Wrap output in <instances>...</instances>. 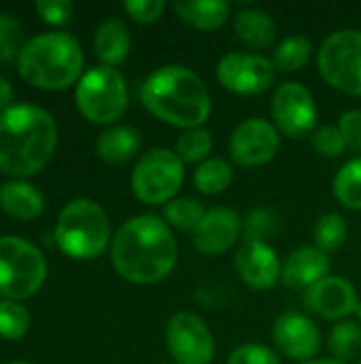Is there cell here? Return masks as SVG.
<instances>
[{"label": "cell", "mask_w": 361, "mask_h": 364, "mask_svg": "<svg viewBox=\"0 0 361 364\" xmlns=\"http://www.w3.org/2000/svg\"><path fill=\"white\" fill-rule=\"evenodd\" d=\"M230 4L223 0H181L174 2V13L177 17L194 28V30H202V32H211L221 28L228 17H230Z\"/></svg>", "instance_id": "21"}, {"label": "cell", "mask_w": 361, "mask_h": 364, "mask_svg": "<svg viewBox=\"0 0 361 364\" xmlns=\"http://www.w3.org/2000/svg\"><path fill=\"white\" fill-rule=\"evenodd\" d=\"M36 13L43 21H47L51 26H64L70 21V17L74 13V4L68 0H38Z\"/></svg>", "instance_id": "36"}, {"label": "cell", "mask_w": 361, "mask_h": 364, "mask_svg": "<svg viewBox=\"0 0 361 364\" xmlns=\"http://www.w3.org/2000/svg\"><path fill=\"white\" fill-rule=\"evenodd\" d=\"M206 215V209L200 200L196 198H174L168 205H164V218L166 224L170 228H179V230H196V226L202 222V218Z\"/></svg>", "instance_id": "27"}, {"label": "cell", "mask_w": 361, "mask_h": 364, "mask_svg": "<svg viewBox=\"0 0 361 364\" xmlns=\"http://www.w3.org/2000/svg\"><path fill=\"white\" fill-rule=\"evenodd\" d=\"M185 179V162L166 147L149 149L132 171V192L145 205H168Z\"/></svg>", "instance_id": "8"}, {"label": "cell", "mask_w": 361, "mask_h": 364, "mask_svg": "<svg viewBox=\"0 0 361 364\" xmlns=\"http://www.w3.org/2000/svg\"><path fill=\"white\" fill-rule=\"evenodd\" d=\"M317 68L334 90L361 96V30L332 32L319 47Z\"/></svg>", "instance_id": "9"}, {"label": "cell", "mask_w": 361, "mask_h": 364, "mask_svg": "<svg viewBox=\"0 0 361 364\" xmlns=\"http://www.w3.org/2000/svg\"><path fill=\"white\" fill-rule=\"evenodd\" d=\"M11 102H13V85L4 77H0V115L13 107Z\"/></svg>", "instance_id": "39"}, {"label": "cell", "mask_w": 361, "mask_h": 364, "mask_svg": "<svg viewBox=\"0 0 361 364\" xmlns=\"http://www.w3.org/2000/svg\"><path fill=\"white\" fill-rule=\"evenodd\" d=\"M349 228L347 220L340 213H323L315 224V247L323 254H332L343 247L347 241Z\"/></svg>", "instance_id": "28"}, {"label": "cell", "mask_w": 361, "mask_h": 364, "mask_svg": "<svg viewBox=\"0 0 361 364\" xmlns=\"http://www.w3.org/2000/svg\"><path fill=\"white\" fill-rule=\"evenodd\" d=\"M77 109L91 124H115L128 109V85L113 66H94L77 83Z\"/></svg>", "instance_id": "7"}, {"label": "cell", "mask_w": 361, "mask_h": 364, "mask_svg": "<svg viewBox=\"0 0 361 364\" xmlns=\"http://www.w3.org/2000/svg\"><path fill=\"white\" fill-rule=\"evenodd\" d=\"M140 149V132L132 126H111L96 141V154L109 164H123Z\"/></svg>", "instance_id": "23"}, {"label": "cell", "mask_w": 361, "mask_h": 364, "mask_svg": "<svg viewBox=\"0 0 361 364\" xmlns=\"http://www.w3.org/2000/svg\"><path fill=\"white\" fill-rule=\"evenodd\" d=\"M215 75L228 92L240 96H255L272 85L274 64L272 60L260 53L230 51L219 58Z\"/></svg>", "instance_id": "11"}, {"label": "cell", "mask_w": 361, "mask_h": 364, "mask_svg": "<svg viewBox=\"0 0 361 364\" xmlns=\"http://www.w3.org/2000/svg\"><path fill=\"white\" fill-rule=\"evenodd\" d=\"M23 45L26 43H23L21 23L11 15L0 13V64L17 58L19 51L23 49Z\"/></svg>", "instance_id": "33"}, {"label": "cell", "mask_w": 361, "mask_h": 364, "mask_svg": "<svg viewBox=\"0 0 361 364\" xmlns=\"http://www.w3.org/2000/svg\"><path fill=\"white\" fill-rule=\"evenodd\" d=\"M123 11L138 23H153L164 15L166 2L164 0H128L123 2Z\"/></svg>", "instance_id": "37"}, {"label": "cell", "mask_w": 361, "mask_h": 364, "mask_svg": "<svg viewBox=\"0 0 361 364\" xmlns=\"http://www.w3.org/2000/svg\"><path fill=\"white\" fill-rule=\"evenodd\" d=\"M355 316H357V320H360V324H361V301L357 303V309H355Z\"/></svg>", "instance_id": "41"}, {"label": "cell", "mask_w": 361, "mask_h": 364, "mask_svg": "<svg viewBox=\"0 0 361 364\" xmlns=\"http://www.w3.org/2000/svg\"><path fill=\"white\" fill-rule=\"evenodd\" d=\"M330 352L334 354L336 360L347 363L351 358H355L361 352V328L357 322H340L332 328L330 333V341H328Z\"/></svg>", "instance_id": "30"}, {"label": "cell", "mask_w": 361, "mask_h": 364, "mask_svg": "<svg viewBox=\"0 0 361 364\" xmlns=\"http://www.w3.org/2000/svg\"><path fill=\"white\" fill-rule=\"evenodd\" d=\"M334 196L343 207L351 211H361V156L349 160L336 173Z\"/></svg>", "instance_id": "26"}, {"label": "cell", "mask_w": 361, "mask_h": 364, "mask_svg": "<svg viewBox=\"0 0 361 364\" xmlns=\"http://www.w3.org/2000/svg\"><path fill=\"white\" fill-rule=\"evenodd\" d=\"M313 147L319 156H326V158H338L345 149H347V143H345V136L340 132L338 126H321L313 132Z\"/></svg>", "instance_id": "34"}, {"label": "cell", "mask_w": 361, "mask_h": 364, "mask_svg": "<svg viewBox=\"0 0 361 364\" xmlns=\"http://www.w3.org/2000/svg\"><path fill=\"white\" fill-rule=\"evenodd\" d=\"M338 128H340V132L345 136L347 147L361 154V111L353 109V111L343 113L340 122H338Z\"/></svg>", "instance_id": "38"}, {"label": "cell", "mask_w": 361, "mask_h": 364, "mask_svg": "<svg viewBox=\"0 0 361 364\" xmlns=\"http://www.w3.org/2000/svg\"><path fill=\"white\" fill-rule=\"evenodd\" d=\"M0 209L15 220H34L45 209V196L34 183L11 179L0 186Z\"/></svg>", "instance_id": "19"}, {"label": "cell", "mask_w": 361, "mask_h": 364, "mask_svg": "<svg viewBox=\"0 0 361 364\" xmlns=\"http://www.w3.org/2000/svg\"><path fill=\"white\" fill-rule=\"evenodd\" d=\"M234 269L251 290L266 292L281 279L283 264L270 243L243 241L234 258Z\"/></svg>", "instance_id": "15"}, {"label": "cell", "mask_w": 361, "mask_h": 364, "mask_svg": "<svg viewBox=\"0 0 361 364\" xmlns=\"http://www.w3.org/2000/svg\"><path fill=\"white\" fill-rule=\"evenodd\" d=\"M130 47H132L130 30L121 19L113 17L98 26V30L94 34V51H96V58L104 66L115 68L119 62L126 60Z\"/></svg>", "instance_id": "22"}, {"label": "cell", "mask_w": 361, "mask_h": 364, "mask_svg": "<svg viewBox=\"0 0 361 364\" xmlns=\"http://www.w3.org/2000/svg\"><path fill=\"white\" fill-rule=\"evenodd\" d=\"M166 346L177 364H211L215 339L204 320L189 311H179L168 320Z\"/></svg>", "instance_id": "12"}, {"label": "cell", "mask_w": 361, "mask_h": 364, "mask_svg": "<svg viewBox=\"0 0 361 364\" xmlns=\"http://www.w3.org/2000/svg\"><path fill=\"white\" fill-rule=\"evenodd\" d=\"M213 151V134L206 128H191L185 130L179 139H177V149L174 154L187 164H202L204 160H209Z\"/></svg>", "instance_id": "29"}, {"label": "cell", "mask_w": 361, "mask_h": 364, "mask_svg": "<svg viewBox=\"0 0 361 364\" xmlns=\"http://www.w3.org/2000/svg\"><path fill=\"white\" fill-rule=\"evenodd\" d=\"M360 364H361V358H360Z\"/></svg>", "instance_id": "43"}, {"label": "cell", "mask_w": 361, "mask_h": 364, "mask_svg": "<svg viewBox=\"0 0 361 364\" xmlns=\"http://www.w3.org/2000/svg\"><path fill=\"white\" fill-rule=\"evenodd\" d=\"M57 126L49 111L36 105H13L0 115V171L11 177L38 173L53 156Z\"/></svg>", "instance_id": "2"}, {"label": "cell", "mask_w": 361, "mask_h": 364, "mask_svg": "<svg viewBox=\"0 0 361 364\" xmlns=\"http://www.w3.org/2000/svg\"><path fill=\"white\" fill-rule=\"evenodd\" d=\"M234 179V171L230 162L221 158H209L202 164L196 166L194 171V186L200 194L206 196H217L223 194Z\"/></svg>", "instance_id": "24"}, {"label": "cell", "mask_w": 361, "mask_h": 364, "mask_svg": "<svg viewBox=\"0 0 361 364\" xmlns=\"http://www.w3.org/2000/svg\"><path fill=\"white\" fill-rule=\"evenodd\" d=\"M272 341L283 356L302 364L319 354L321 331L304 314L285 311L277 318L272 326Z\"/></svg>", "instance_id": "14"}, {"label": "cell", "mask_w": 361, "mask_h": 364, "mask_svg": "<svg viewBox=\"0 0 361 364\" xmlns=\"http://www.w3.org/2000/svg\"><path fill=\"white\" fill-rule=\"evenodd\" d=\"M111 222L104 209L89 198L70 200L57 215L55 243L72 260H94L111 243Z\"/></svg>", "instance_id": "5"}, {"label": "cell", "mask_w": 361, "mask_h": 364, "mask_svg": "<svg viewBox=\"0 0 361 364\" xmlns=\"http://www.w3.org/2000/svg\"><path fill=\"white\" fill-rule=\"evenodd\" d=\"M47 279V260L21 237H0V294L6 301L34 296Z\"/></svg>", "instance_id": "6"}, {"label": "cell", "mask_w": 361, "mask_h": 364, "mask_svg": "<svg viewBox=\"0 0 361 364\" xmlns=\"http://www.w3.org/2000/svg\"><path fill=\"white\" fill-rule=\"evenodd\" d=\"M311 53H313V43L304 34H294L277 45L272 53V64L281 73H298L300 68L306 66Z\"/></svg>", "instance_id": "25"}, {"label": "cell", "mask_w": 361, "mask_h": 364, "mask_svg": "<svg viewBox=\"0 0 361 364\" xmlns=\"http://www.w3.org/2000/svg\"><path fill=\"white\" fill-rule=\"evenodd\" d=\"M179 245L172 228L155 215H136L123 222L111 241V262L130 284L151 286L166 279L177 267Z\"/></svg>", "instance_id": "1"}, {"label": "cell", "mask_w": 361, "mask_h": 364, "mask_svg": "<svg viewBox=\"0 0 361 364\" xmlns=\"http://www.w3.org/2000/svg\"><path fill=\"white\" fill-rule=\"evenodd\" d=\"M240 232H243L240 215L234 209L215 207L206 211V215L202 218V222L196 226L191 235H194V245L200 254L219 256L228 252L232 245H236Z\"/></svg>", "instance_id": "16"}, {"label": "cell", "mask_w": 361, "mask_h": 364, "mask_svg": "<svg viewBox=\"0 0 361 364\" xmlns=\"http://www.w3.org/2000/svg\"><path fill=\"white\" fill-rule=\"evenodd\" d=\"M272 119L281 134L289 139H304L315 132L317 105L309 87L300 81H285L272 96Z\"/></svg>", "instance_id": "10"}, {"label": "cell", "mask_w": 361, "mask_h": 364, "mask_svg": "<svg viewBox=\"0 0 361 364\" xmlns=\"http://www.w3.org/2000/svg\"><path fill=\"white\" fill-rule=\"evenodd\" d=\"M234 34L249 49H268L277 41V23L262 9H245L234 17Z\"/></svg>", "instance_id": "20"}, {"label": "cell", "mask_w": 361, "mask_h": 364, "mask_svg": "<svg viewBox=\"0 0 361 364\" xmlns=\"http://www.w3.org/2000/svg\"><path fill=\"white\" fill-rule=\"evenodd\" d=\"M140 102L153 117L183 130L202 128L211 115V94L204 81L179 64L153 70L140 87Z\"/></svg>", "instance_id": "3"}, {"label": "cell", "mask_w": 361, "mask_h": 364, "mask_svg": "<svg viewBox=\"0 0 361 364\" xmlns=\"http://www.w3.org/2000/svg\"><path fill=\"white\" fill-rule=\"evenodd\" d=\"M30 328V314L17 301H0V337L9 341L21 339Z\"/></svg>", "instance_id": "32"}, {"label": "cell", "mask_w": 361, "mask_h": 364, "mask_svg": "<svg viewBox=\"0 0 361 364\" xmlns=\"http://www.w3.org/2000/svg\"><path fill=\"white\" fill-rule=\"evenodd\" d=\"M228 364H281V360L270 348L262 343H245L230 354Z\"/></svg>", "instance_id": "35"}, {"label": "cell", "mask_w": 361, "mask_h": 364, "mask_svg": "<svg viewBox=\"0 0 361 364\" xmlns=\"http://www.w3.org/2000/svg\"><path fill=\"white\" fill-rule=\"evenodd\" d=\"M302 364H345V363H340V360H336V358H330V360H309V363H302Z\"/></svg>", "instance_id": "40"}, {"label": "cell", "mask_w": 361, "mask_h": 364, "mask_svg": "<svg viewBox=\"0 0 361 364\" xmlns=\"http://www.w3.org/2000/svg\"><path fill=\"white\" fill-rule=\"evenodd\" d=\"M357 292L351 282L328 275L306 290L304 305L311 314L323 320H343L357 309Z\"/></svg>", "instance_id": "17"}, {"label": "cell", "mask_w": 361, "mask_h": 364, "mask_svg": "<svg viewBox=\"0 0 361 364\" xmlns=\"http://www.w3.org/2000/svg\"><path fill=\"white\" fill-rule=\"evenodd\" d=\"M279 230H281L279 213H274L272 209H266V207L253 209L247 215V220L243 222L245 241H264V243H268V239L272 235H277Z\"/></svg>", "instance_id": "31"}, {"label": "cell", "mask_w": 361, "mask_h": 364, "mask_svg": "<svg viewBox=\"0 0 361 364\" xmlns=\"http://www.w3.org/2000/svg\"><path fill=\"white\" fill-rule=\"evenodd\" d=\"M330 273V258L317 247H298L294 250L281 269V279L287 288L294 290H309Z\"/></svg>", "instance_id": "18"}, {"label": "cell", "mask_w": 361, "mask_h": 364, "mask_svg": "<svg viewBox=\"0 0 361 364\" xmlns=\"http://www.w3.org/2000/svg\"><path fill=\"white\" fill-rule=\"evenodd\" d=\"M17 68L38 90H66L83 77V49L68 32H45L23 45Z\"/></svg>", "instance_id": "4"}, {"label": "cell", "mask_w": 361, "mask_h": 364, "mask_svg": "<svg viewBox=\"0 0 361 364\" xmlns=\"http://www.w3.org/2000/svg\"><path fill=\"white\" fill-rule=\"evenodd\" d=\"M11 364H30V363H11Z\"/></svg>", "instance_id": "42"}, {"label": "cell", "mask_w": 361, "mask_h": 364, "mask_svg": "<svg viewBox=\"0 0 361 364\" xmlns=\"http://www.w3.org/2000/svg\"><path fill=\"white\" fill-rule=\"evenodd\" d=\"M281 147V132L277 126L262 117L240 122L230 136V156L245 168L264 166L274 160Z\"/></svg>", "instance_id": "13"}]
</instances>
